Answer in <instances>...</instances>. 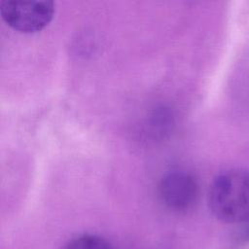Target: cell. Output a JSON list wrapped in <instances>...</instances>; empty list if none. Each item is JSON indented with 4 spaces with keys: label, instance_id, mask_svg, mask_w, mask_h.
<instances>
[{
    "label": "cell",
    "instance_id": "1",
    "mask_svg": "<svg viewBox=\"0 0 249 249\" xmlns=\"http://www.w3.org/2000/svg\"><path fill=\"white\" fill-rule=\"evenodd\" d=\"M209 207L214 216L226 223L249 220V173L229 171L211 185Z\"/></svg>",
    "mask_w": 249,
    "mask_h": 249
},
{
    "label": "cell",
    "instance_id": "4",
    "mask_svg": "<svg viewBox=\"0 0 249 249\" xmlns=\"http://www.w3.org/2000/svg\"><path fill=\"white\" fill-rule=\"evenodd\" d=\"M63 249H113L107 240L93 234H83L73 238Z\"/></svg>",
    "mask_w": 249,
    "mask_h": 249
},
{
    "label": "cell",
    "instance_id": "3",
    "mask_svg": "<svg viewBox=\"0 0 249 249\" xmlns=\"http://www.w3.org/2000/svg\"><path fill=\"white\" fill-rule=\"evenodd\" d=\"M160 194L168 207L182 211L194 204L196 198L197 188L194 179L188 174L172 173L161 181Z\"/></svg>",
    "mask_w": 249,
    "mask_h": 249
},
{
    "label": "cell",
    "instance_id": "2",
    "mask_svg": "<svg viewBox=\"0 0 249 249\" xmlns=\"http://www.w3.org/2000/svg\"><path fill=\"white\" fill-rule=\"evenodd\" d=\"M0 14L13 29L22 33H34L51 22L54 4L49 0H1Z\"/></svg>",
    "mask_w": 249,
    "mask_h": 249
}]
</instances>
